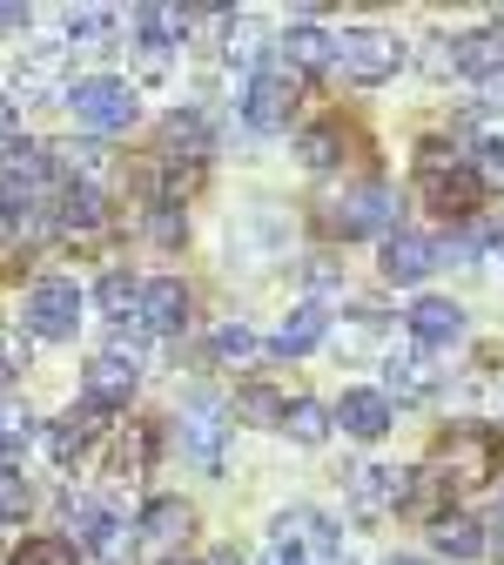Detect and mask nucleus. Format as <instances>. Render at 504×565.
<instances>
[{
	"mask_svg": "<svg viewBox=\"0 0 504 565\" xmlns=\"http://www.w3.org/2000/svg\"><path fill=\"white\" fill-rule=\"evenodd\" d=\"M67 108H75V121H82L88 135H128V128L141 121L135 88L115 82V75H88V82H75V88H67Z\"/></svg>",
	"mask_w": 504,
	"mask_h": 565,
	"instance_id": "nucleus-1",
	"label": "nucleus"
},
{
	"mask_svg": "<svg viewBox=\"0 0 504 565\" xmlns=\"http://www.w3.org/2000/svg\"><path fill=\"white\" fill-rule=\"evenodd\" d=\"M404 67V41L397 34H384V28H350V34H336V75H350V82H390Z\"/></svg>",
	"mask_w": 504,
	"mask_h": 565,
	"instance_id": "nucleus-2",
	"label": "nucleus"
},
{
	"mask_svg": "<svg viewBox=\"0 0 504 565\" xmlns=\"http://www.w3.org/2000/svg\"><path fill=\"white\" fill-rule=\"evenodd\" d=\"M290 115H297V75H290V67H256L249 88H243V121L276 135Z\"/></svg>",
	"mask_w": 504,
	"mask_h": 565,
	"instance_id": "nucleus-3",
	"label": "nucleus"
},
{
	"mask_svg": "<svg viewBox=\"0 0 504 565\" xmlns=\"http://www.w3.org/2000/svg\"><path fill=\"white\" fill-rule=\"evenodd\" d=\"M28 330L34 337H75L82 330V290L67 276H41L28 290Z\"/></svg>",
	"mask_w": 504,
	"mask_h": 565,
	"instance_id": "nucleus-4",
	"label": "nucleus"
},
{
	"mask_svg": "<svg viewBox=\"0 0 504 565\" xmlns=\"http://www.w3.org/2000/svg\"><path fill=\"white\" fill-rule=\"evenodd\" d=\"M397 223V189L390 182H356L336 202V236H384Z\"/></svg>",
	"mask_w": 504,
	"mask_h": 565,
	"instance_id": "nucleus-5",
	"label": "nucleus"
},
{
	"mask_svg": "<svg viewBox=\"0 0 504 565\" xmlns=\"http://www.w3.org/2000/svg\"><path fill=\"white\" fill-rule=\"evenodd\" d=\"M82 391H88V411H115L141 391V364L128 358V350H101V358H88L82 371Z\"/></svg>",
	"mask_w": 504,
	"mask_h": 565,
	"instance_id": "nucleus-6",
	"label": "nucleus"
},
{
	"mask_svg": "<svg viewBox=\"0 0 504 565\" xmlns=\"http://www.w3.org/2000/svg\"><path fill=\"white\" fill-rule=\"evenodd\" d=\"M438 465L451 471V484H484V478L497 471V445H491V431H478V424H464V431H451V438H444Z\"/></svg>",
	"mask_w": 504,
	"mask_h": 565,
	"instance_id": "nucleus-7",
	"label": "nucleus"
},
{
	"mask_svg": "<svg viewBox=\"0 0 504 565\" xmlns=\"http://www.w3.org/2000/svg\"><path fill=\"white\" fill-rule=\"evenodd\" d=\"M67 532H75V545H88V552H121V539H128V525H121V512H108V499H67Z\"/></svg>",
	"mask_w": 504,
	"mask_h": 565,
	"instance_id": "nucleus-8",
	"label": "nucleus"
},
{
	"mask_svg": "<svg viewBox=\"0 0 504 565\" xmlns=\"http://www.w3.org/2000/svg\"><path fill=\"white\" fill-rule=\"evenodd\" d=\"M451 61H458V75H471V82H497L504 75V21H484L464 41H451Z\"/></svg>",
	"mask_w": 504,
	"mask_h": 565,
	"instance_id": "nucleus-9",
	"label": "nucleus"
},
{
	"mask_svg": "<svg viewBox=\"0 0 504 565\" xmlns=\"http://www.w3.org/2000/svg\"><path fill=\"white\" fill-rule=\"evenodd\" d=\"M141 323H149L156 337H175L189 323V290L175 276H149V282H141Z\"/></svg>",
	"mask_w": 504,
	"mask_h": 565,
	"instance_id": "nucleus-10",
	"label": "nucleus"
},
{
	"mask_svg": "<svg viewBox=\"0 0 504 565\" xmlns=\"http://www.w3.org/2000/svg\"><path fill=\"white\" fill-rule=\"evenodd\" d=\"M384 276L390 282H423L430 269H438V243H430V236H417V230H397L390 243H384Z\"/></svg>",
	"mask_w": 504,
	"mask_h": 565,
	"instance_id": "nucleus-11",
	"label": "nucleus"
},
{
	"mask_svg": "<svg viewBox=\"0 0 504 565\" xmlns=\"http://www.w3.org/2000/svg\"><path fill=\"white\" fill-rule=\"evenodd\" d=\"M410 337H417L423 350H444V343L464 337V310H458L451 297H417V303H410Z\"/></svg>",
	"mask_w": 504,
	"mask_h": 565,
	"instance_id": "nucleus-12",
	"label": "nucleus"
},
{
	"mask_svg": "<svg viewBox=\"0 0 504 565\" xmlns=\"http://www.w3.org/2000/svg\"><path fill=\"white\" fill-rule=\"evenodd\" d=\"M336 424H343L350 438L377 445V438L390 431V397H384V391H343V404H336Z\"/></svg>",
	"mask_w": 504,
	"mask_h": 565,
	"instance_id": "nucleus-13",
	"label": "nucleus"
},
{
	"mask_svg": "<svg viewBox=\"0 0 504 565\" xmlns=\"http://www.w3.org/2000/svg\"><path fill=\"white\" fill-rule=\"evenodd\" d=\"M323 330H330V303H303L297 317H282V330L269 337V350H276V358H310V350L323 343Z\"/></svg>",
	"mask_w": 504,
	"mask_h": 565,
	"instance_id": "nucleus-14",
	"label": "nucleus"
},
{
	"mask_svg": "<svg viewBox=\"0 0 504 565\" xmlns=\"http://www.w3.org/2000/svg\"><path fill=\"white\" fill-rule=\"evenodd\" d=\"M54 223H61L67 236H95V230L108 223V202H101V195H95V189L82 182V189H67V195H61V209H54Z\"/></svg>",
	"mask_w": 504,
	"mask_h": 565,
	"instance_id": "nucleus-15",
	"label": "nucleus"
},
{
	"mask_svg": "<svg viewBox=\"0 0 504 565\" xmlns=\"http://www.w3.org/2000/svg\"><path fill=\"white\" fill-rule=\"evenodd\" d=\"M88 445H95V411H82V417H54V424H47V458H54V465H75Z\"/></svg>",
	"mask_w": 504,
	"mask_h": 565,
	"instance_id": "nucleus-16",
	"label": "nucleus"
},
{
	"mask_svg": "<svg viewBox=\"0 0 504 565\" xmlns=\"http://www.w3.org/2000/svg\"><path fill=\"white\" fill-rule=\"evenodd\" d=\"M282 61H297V67H336V34H323V28H290L282 34Z\"/></svg>",
	"mask_w": 504,
	"mask_h": 565,
	"instance_id": "nucleus-17",
	"label": "nucleus"
},
{
	"mask_svg": "<svg viewBox=\"0 0 504 565\" xmlns=\"http://www.w3.org/2000/svg\"><path fill=\"white\" fill-rule=\"evenodd\" d=\"M430 545L451 552V558H478V552H484V532H478V519L444 512V519H430Z\"/></svg>",
	"mask_w": 504,
	"mask_h": 565,
	"instance_id": "nucleus-18",
	"label": "nucleus"
},
{
	"mask_svg": "<svg viewBox=\"0 0 504 565\" xmlns=\"http://www.w3.org/2000/svg\"><path fill=\"white\" fill-rule=\"evenodd\" d=\"M330 424H336V411H323L317 397H290V411H282V431H290L297 445H323Z\"/></svg>",
	"mask_w": 504,
	"mask_h": 565,
	"instance_id": "nucleus-19",
	"label": "nucleus"
},
{
	"mask_svg": "<svg viewBox=\"0 0 504 565\" xmlns=\"http://www.w3.org/2000/svg\"><path fill=\"white\" fill-rule=\"evenodd\" d=\"M162 149H169V156H189V169H195V162L208 156V128H202V115H169Z\"/></svg>",
	"mask_w": 504,
	"mask_h": 565,
	"instance_id": "nucleus-20",
	"label": "nucleus"
},
{
	"mask_svg": "<svg viewBox=\"0 0 504 565\" xmlns=\"http://www.w3.org/2000/svg\"><path fill=\"white\" fill-rule=\"evenodd\" d=\"M135 34L162 54L169 41H182V34H189V14H182V8H141V14H135Z\"/></svg>",
	"mask_w": 504,
	"mask_h": 565,
	"instance_id": "nucleus-21",
	"label": "nucleus"
},
{
	"mask_svg": "<svg viewBox=\"0 0 504 565\" xmlns=\"http://www.w3.org/2000/svg\"><path fill=\"white\" fill-rule=\"evenodd\" d=\"M182 532H189V505L182 499H156L149 519H141V539H149V545H175Z\"/></svg>",
	"mask_w": 504,
	"mask_h": 565,
	"instance_id": "nucleus-22",
	"label": "nucleus"
},
{
	"mask_svg": "<svg viewBox=\"0 0 504 565\" xmlns=\"http://www.w3.org/2000/svg\"><path fill=\"white\" fill-rule=\"evenodd\" d=\"M182 445H189L202 465H215V445H223V431H215V404H195V411H189V424H182Z\"/></svg>",
	"mask_w": 504,
	"mask_h": 565,
	"instance_id": "nucleus-23",
	"label": "nucleus"
},
{
	"mask_svg": "<svg viewBox=\"0 0 504 565\" xmlns=\"http://www.w3.org/2000/svg\"><path fill=\"white\" fill-rule=\"evenodd\" d=\"M390 391L397 397H430L438 391V371H430L423 358H390Z\"/></svg>",
	"mask_w": 504,
	"mask_h": 565,
	"instance_id": "nucleus-24",
	"label": "nucleus"
},
{
	"mask_svg": "<svg viewBox=\"0 0 504 565\" xmlns=\"http://www.w3.org/2000/svg\"><path fill=\"white\" fill-rule=\"evenodd\" d=\"M101 310L121 323V317H135L141 310V282L128 276V269H115V276H101Z\"/></svg>",
	"mask_w": 504,
	"mask_h": 565,
	"instance_id": "nucleus-25",
	"label": "nucleus"
},
{
	"mask_svg": "<svg viewBox=\"0 0 504 565\" xmlns=\"http://www.w3.org/2000/svg\"><path fill=\"white\" fill-rule=\"evenodd\" d=\"M256 350H262V343H256L249 323H223V330H215V358H223V364H249Z\"/></svg>",
	"mask_w": 504,
	"mask_h": 565,
	"instance_id": "nucleus-26",
	"label": "nucleus"
},
{
	"mask_svg": "<svg viewBox=\"0 0 504 565\" xmlns=\"http://www.w3.org/2000/svg\"><path fill=\"white\" fill-rule=\"evenodd\" d=\"M236 411H243V417H249V424H282V411H290V404H282V397H276V391H269V384H249V391H243V404H236Z\"/></svg>",
	"mask_w": 504,
	"mask_h": 565,
	"instance_id": "nucleus-27",
	"label": "nucleus"
},
{
	"mask_svg": "<svg viewBox=\"0 0 504 565\" xmlns=\"http://www.w3.org/2000/svg\"><path fill=\"white\" fill-rule=\"evenodd\" d=\"M14 565H75V545H67V539H28L14 552Z\"/></svg>",
	"mask_w": 504,
	"mask_h": 565,
	"instance_id": "nucleus-28",
	"label": "nucleus"
},
{
	"mask_svg": "<svg viewBox=\"0 0 504 565\" xmlns=\"http://www.w3.org/2000/svg\"><path fill=\"white\" fill-rule=\"evenodd\" d=\"M478 182H484V189H504V141H497V135L478 141Z\"/></svg>",
	"mask_w": 504,
	"mask_h": 565,
	"instance_id": "nucleus-29",
	"label": "nucleus"
},
{
	"mask_svg": "<svg viewBox=\"0 0 504 565\" xmlns=\"http://www.w3.org/2000/svg\"><path fill=\"white\" fill-rule=\"evenodd\" d=\"M303 156H310V169H330V162H336V128L303 135Z\"/></svg>",
	"mask_w": 504,
	"mask_h": 565,
	"instance_id": "nucleus-30",
	"label": "nucleus"
},
{
	"mask_svg": "<svg viewBox=\"0 0 504 565\" xmlns=\"http://www.w3.org/2000/svg\"><path fill=\"white\" fill-rule=\"evenodd\" d=\"M149 223H156V243H175V236H182V209H175V202H162Z\"/></svg>",
	"mask_w": 504,
	"mask_h": 565,
	"instance_id": "nucleus-31",
	"label": "nucleus"
},
{
	"mask_svg": "<svg viewBox=\"0 0 504 565\" xmlns=\"http://www.w3.org/2000/svg\"><path fill=\"white\" fill-rule=\"evenodd\" d=\"M21 364H28V343H14L8 330H0V377H14Z\"/></svg>",
	"mask_w": 504,
	"mask_h": 565,
	"instance_id": "nucleus-32",
	"label": "nucleus"
},
{
	"mask_svg": "<svg viewBox=\"0 0 504 565\" xmlns=\"http://www.w3.org/2000/svg\"><path fill=\"white\" fill-rule=\"evenodd\" d=\"M14 28H28V8L21 0H0V34H14Z\"/></svg>",
	"mask_w": 504,
	"mask_h": 565,
	"instance_id": "nucleus-33",
	"label": "nucleus"
},
{
	"mask_svg": "<svg viewBox=\"0 0 504 565\" xmlns=\"http://www.w3.org/2000/svg\"><path fill=\"white\" fill-rule=\"evenodd\" d=\"M14 135H21V115H14L8 95H0V141H14Z\"/></svg>",
	"mask_w": 504,
	"mask_h": 565,
	"instance_id": "nucleus-34",
	"label": "nucleus"
},
{
	"mask_svg": "<svg viewBox=\"0 0 504 565\" xmlns=\"http://www.w3.org/2000/svg\"><path fill=\"white\" fill-rule=\"evenodd\" d=\"M269 565H310V552H297V545H276V552H269Z\"/></svg>",
	"mask_w": 504,
	"mask_h": 565,
	"instance_id": "nucleus-35",
	"label": "nucleus"
},
{
	"mask_svg": "<svg viewBox=\"0 0 504 565\" xmlns=\"http://www.w3.org/2000/svg\"><path fill=\"white\" fill-rule=\"evenodd\" d=\"M208 565H243V558L236 552H208Z\"/></svg>",
	"mask_w": 504,
	"mask_h": 565,
	"instance_id": "nucleus-36",
	"label": "nucleus"
},
{
	"mask_svg": "<svg viewBox=\"0 0 504 565\" xmlns=\"http://www.w3.org/2000/svg\"><path fill=\"white\" fill-rule=\"evenodd\" d=\"M384 565H430V558H384Z\"/></svg>",
	"mask_w": 504,
	"mask_h": 565,
	"instance_id": "nucleus-37",
	"label": "nucleus"
}]
</instances>
